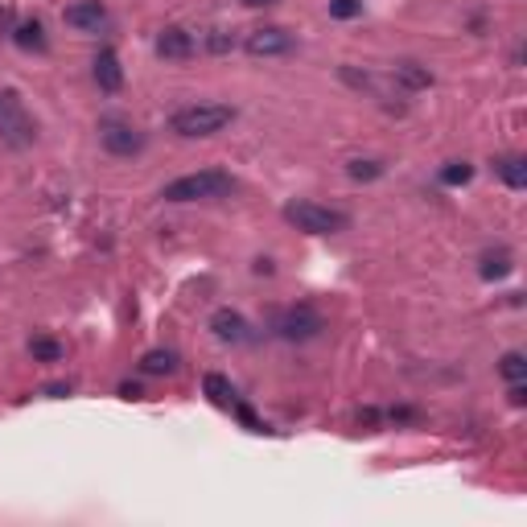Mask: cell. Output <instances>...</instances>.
I'll return each mask as SVG.
<instances>
[{
  "mask_svg": "<svg viewBox=\"0 0 527 527\" xmlns=\"http://www.w3.org/2000/svg\"><path fill=\"white\" fill-rule=\"evenodd\" d=\"M231 190H235L231 173L203 169V173H186V177L169 182L161 198H169V203H203V198H227Z\"/></svg>",
  "mask_w": 527,
  "mask_h": 527,
  "instance_id": "cell-1",
  "label": "cell"
},
{
  "mask_svg": "<svg viewBox=\"0 0 527 527\" xmlns=\"http://www.w3.org/2000/svg\"><path fill=\"white\" fill-rule=\"evenodd\" d=\"M231 120H235V108H227V103H190L182 112H173L169 124L177 136H214Z\"/></svg>",
  "mask_w": 527,
  "mask_h": 527,
  "instance_id": "cell-2",
  "label": "cell"
},
{
  "mask_svg": "<svg viewBox=\"0 0 527 527\" xmlns=\"http://www.w3.org/2000/svg\"><path fill=\"white\" fill-rule=\"evenodd\" d=\"M284 219L297 227V231L309 235H334L346 227V214L334 206H317V203H289L284 206Z\"/></svg>",
  "mask_w": 527,
  "mask_h": 527,
  "instance_id": "cell-3",
  "label": "cell"
},
{
  "mask_svg": "<svg viewBox=\"0 0 527 527\" xmlns=\"http://www.w3.org/2000/svg\"><path fill=\"white\" fill-rule=\"evenodd\" d=\"M272 330L284 338V342H309V338H317L325 330V322H322L317 309H309V305H293V309H284V314L272 317Z\"/></svg>",
  "mask_w": 527,
  "mask_h": 527,
  "instance_id": "cell-4",
  "label": "cell"
},
{
  "mask_svg": "<svg viewBox=\"0 0 527 527\" xmlns=\"http://www.w3.org/2000/svg\"><path fill=\"white\" fill-rule=\"evenodd\" d=\"M99 141L108 152H116V157H136V152L144 149V132L132 128V124L124 120H103L99 124Z\"/></svg>",
  "mask_w": 527,
  "mask_h": 527,
  "instance_id": "cell-5",
  "label": "cell"
},
{
  "mask_svg": "<svg viewBox=\"0 0 527 527\" xmlns=\"http://www.w3.org/2000/svg\"><path fill=\"white\" fill-rule=\"evenodd\" d=\"M244 50L252 54V58H276V54H289V50H293V33L281 30V25H264V30L247 33Z\"/></svg>",
  "mask_w": 527,
  "mask_h": 527,
  "instance_id": "cell-6",
  "label": "cell"
},
{
  "mask_svg": "<svg viewBox=\"0 0 527 527\" xmlns=\"http://www.w3.org/2000/svg\"><path fill=\"white\" fill-rule=\"evenodd\" d=\"M13 99H17V95H9V99H4V112H0V141L17 149V144H30L38 128H33V120H25V116L13 108Z\"/></svg>",
  "mask_w": 527,
  "mask_h": 527,
  "instance_id": "cell-7",
  "label": "cell"
},
{
  "mask_svg": "<svg viewBox=\"0 0 527 527\" xmlns=\"http://www.w3.org/2000/svg\"><path fill=\"white\" fill-rule=\"evenodd\" d=\"M157 54H161V58H173V62H186L194 54V33L182 30V25L161 30V38H157Z\"/></svg>",
  "mask_w": 527,
  "mask_h": 527,
  "instance_id": "cell-8",
  "label": "cell"
},
{
  "mask_svg": "<svg viewBox=\"0 0 527 527\" xmlns=\"http://www.w3.org/2000/svg\"><path fill=\"white\" fill-rule=\"evenodd\" d=\"M211 330L219 342H247V338H252L244 314H235V309H219V314L211 317Z\"/></svg>",
  "mask_w": 527,
  "mask_h": 527,
  "instance_id": "cell-9",
  "label": "cell"
},
{
  "mask_svg": "<svg viewBox=\"0 0 527 527\" xmlns=\"http://www.w3.org/2000/svg\"><path fill=\"white\" fill-rule=\"evenodd\" d=\"M62 17H66V25H74V30H99L103 21H108V9H103L99 0H74Z\"/></svg>",
  "mask_w": 527,
  "mask_h": 527,
  "instance_id": "cell-10",
  "label": "cell"
},
{
  "mask_svg": "<svg viewBox=\"0 0 527 527\" xmlns=\"http://www.w3.org/2000/svg\"><path fill=\"white\" fill-rule=\"evenodd\" d=\"M95 82H99L103 91H120V87H124V71H120L116 50H99V54H95Z\"/></svg>",
  "mask_w": 527,
  "mask_h": 527,
  "instance_id": "cell-11",
  "label": "cell"
},
{
  "mask_svg": "<svg viewBox=\"0 0 527 527\" xmlns=\"http://www.w3.org/2000/svg\"><path fill=\"white\" fill-rule=\"evenodd\" d=\"M392 79L404 82L408 91H425V87H433V71H428V66H420V62H395Z\"/></svg>",
  "mask_w": 527,
  "mask_h": 527,
  "instance_id": "cell-12",
  "label": "cell"
},
{
  "mask_svg": "<svg viewBox=\"0 0 527 527\" xmlns=\"http://www.w3.org/2000/svg\"><path fill=\"white\" fill-rule=\"evenodd\" d=\"M13 41H17L21 50L41 54L46 50V30H41V21H21L17 30H13Z\"/></svg>",
  "mask_w": 527,
  "mask_h": 527,
  "instance_id": "cell-13",
  "label": "cell"
},
{
  "mask_svg": "<svg viewBox=\"0 0 527 527\" xmlns=\"http://www.w3.org/2000/svg\"><path fill=\"white\" fill-rule=\"evenodd\" d=\"M141 371L144 376H173V371H177V355H173V350H149V355L141 359Z\"/></svg>",
  "mask_w": 527,
  "mask_h": 527,
  "instance_id": "cell-14",
  "label": "cell"
},
{
  "mask_svg": "<svg viewBox=\"0 0 527 527\" xmlns=\"http://www.w3.org/2000/svg\"><path fill=\"white\" fill-rule=\"evenodd\" d=\"M495 169H498V177H503L511 190H523V186H527V161H523V157H503Z\"/></svg>",
  "mask_w": 527,
  "mask_h": 527,
  "instance_id": "cell-15",
  "label": "cell"
},
{
  "mask_svg": "<svg viewBox=\"0 0 527 527\" xmlns=\"http://www.w3.org/2000/svg\"><path fill=\"white\" fill-rule=\"evenodd\" d=\"M203 392L211 395V404H219V408H235V387L227 384L223 376H206V379H203Z\"/></svg>",
  "mask_w": 527,
  "mask_h": 527,
  "instance_id": "cell-16",
  "label": "cell"
},
{
  "mask_svg": "<svg viewBox=\"0 0 527 527\" xmlns=\"http://www.w3.org/2000/svg\"><path fill=\"white\" fill-rule=\"evenodd\" d=\"M478 272H482V281H503L511 272V252H487Z\"/></svg>",
  "mask_w": 527,
  "mask_h": 527,
  "instance_id": "cell-17",
  "label": "cell"
},
{
  "mask_svg": "<svg viewBox=\"0 0 527 527\" xmlns=\"http://www.w3.org/2000/svg\"><path fill=\"white\" fill-rule=\"evenodd\" d=\"M498 376L507 379V384H523L527 379V359L519 350H507V355L498 359Z\"/></svg>",
  "mask_w": 527,
  "mask_h": 527,
  "instance_id": "cell-18",
  "label": "cell"
},
{
  "mask_svg": "<svg viewBox=\"0 0 527 527\" xmlns=\"http://www.w3.org/2000/svg\"><path fill=\"white\" fill-rule=\"evenodd\" d=\"M346 173H350L355 182H376V177H384V165H379V161H363V157H359V161L346 165Z\"/></svg>",
  "mask_w": 527,
  "mask_h": 527,
  "instance_id": "cell-19",
  "label": "cell"
},
{
  "mask_svg": "<svg viewBox=\"0 0 527 527\" xmlns=\"http://www.w3.org/2000/svg\"><path fill=\"white\" fill-rule=\"evenodd\" d=\"M30 350H33V359H41V363H58L62 359V342H54V338H33Z\"/></svg>",
  "mask_w": 527,
  "mask_h": 527,
  "instance_id": "cell-20",
  "label": "cell"
},
{
  "mask_svg": "<svg viewBox=\"0 0 527 527\" xmlns=\"http://www.w3.org/2000/svg\"><path fill=\"white\" fill-rule=\"evenodd\" d=\"M470 177H474V169H470L466 161H449L445 169H441V182L445 186H466Z\"/></svg>",
  "mask_w": 527,
  "mask_h": 527,
  "instance_id": "cell-21",
  "label": "cell"
},
{
  "mask_svg": "<svg viewBox=\"0 0 527 527\" xmlns=\"http://www.w3.org/2000/svg\"><path fill=\"white\" fill-rule=\"evenodd\" d=\"M359 13H363V0H330V17H338V21H350Z\"/></svg>",
  "mask_w": 527,
  "mask_h": 527,
  "instance_id": "cell-22",
  "label": "cell"
},
{
  "mask_svg": "<svg viewBox=\"0 0 527 527\" xmlns=\"http://www.w3.org/2000/svg\"><path fill=\"white\" fill-rule=\"evenodd\" d=\"M17 21H13V9H0V38H13Z\"/></svg>",
  "mask_w": 527,
  "mask_h": 527,
  "instance_id": "cell-23",
  "label": "cell"
},
{
  "mask_svg": "<svg viewBox=\"0 0 527 527\" xmlns=\"http://www.w3.org/2000/svg\"><path fill=\"white\" fill-rule=\"evenodd\" d=\"M507 400H511V404H515V408H523V404H527V387H523V384H511Z\"/></svg>",
  "mask_w": 527,
  "mask_h": 527,
  "instance_id": "cell-24",
  "label": "cell"
},
{
  "mask_svg": "<svg viewBox=\"0 0 527 527\" xmlns=\"http://www.w3.org/2000/svg\"><path fill=\"white\" fill-rule=\"evenodd\" d=\"M120 395H128V400H141V387H136V384H124Z\"/></svg>",
  "mask_w": 527,
  "mask_h": 527,
  "instance_id": "cell-25",
  "label": "cell"
},
{
  "mask_svg": "<svg viewBox=\"0 0 527 527\" xmlns=\"http://www.w3.org/2000/svg\"><path fill=\"white\" fill-rule=\"evenodd\" d=\"M66 392H71L66 384H50V387H46V395H66Z\"/></svg>",
  "mask_w": 527,
  "mask_h": 527,
  "instance_id": "cell-26",
  "label": "cell"
},
{
  "mask_svg": "<svg viewBox=\"0 0 527 527\" xmlns=\"http://www.w3.org/2000/svg\"><path fill=\"white\" fill-rule=\"evenodd\" d=\"M239 4H247V9H264V4H276V0H239Z\"/></svg>",
  "mask_w": 527,
  "mask_h": 527,
  "instance_id": "cell-27",
  "label": "cell"
},
{
  "mask_svg": "<svg viewBox=\"0 0 527 527\" xmlns=\"http://www.w3.org/2000/svg\"><path fill=\"white\" fill-rule=\"evenodd\" d=\"M4 99H9V95H0V112H4Z\"/></svg>",
  "mask_w": 527,
  "mask_h": 527,
  "instance_id": "cell-28",
  "label": "cell"
}]
</instances>
